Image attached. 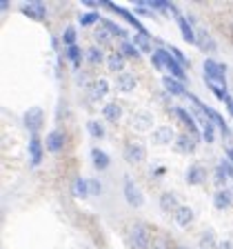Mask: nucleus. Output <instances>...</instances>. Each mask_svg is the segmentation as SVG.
<instances>
[{"instance_id":"obj_40","label":"nucleus","mask_w":233,"mask_h":249,"mask_svg":"<svg viewBox=\"0 0 233 249\" xmlns=\"http://www.w3.org/2000/svg\"><path fill=\"white\" fill-rule=\"evenodd\" d=\"M166 49H169V52H171V56L176 58V60L180 62L182 67H189V65H191V62H189V58H186L184 53H182L180 49H178V47H173V45H171V47H166Z\"/></svg>"},{"instance_id":"obj_5","label":"nucleus","mask_w":233,"mask_h":249,"mask_svg":"<svg viewBox=\"0 0 233 249\" xmlns=\"http://www.w3.org/2000/svg\"><path fill=\"white\" fill-rule=\"evenodd\" d=\"M145 158H147V149L142 142L131 140V142L124 145V160L129 165H140V162H145Z\"/></svg>"},{"instance_id":"obj_25","label":"nucleus","mask_w":233,"mask_h":249,"mask_svg":"<svg viewBox=\"0 0 233 249\" xmlns=\"http://www.w3.org/2000/svg\"><path fill=\"white\" fill-rule=\"evenodd\" d=\"M91 160H93V167H96V169L98 171H104L109 167V154L107 151H102L100 149V147H93L91 149Z\"/></svg>"},{"instance_id":"obj_32","label":"nucleus","mask_w":233,"mask_h":249,"mask_svg":"<svg viewBox=\"0 0 233 249\" xmlns=\"http://www.w3.org/2000/svg\"><path fill=\"white\" fill-rule=\"evenodd\" d=\"M102 27L111 34V36H120V38H129V34L122 29L120 25H116V22H111V20H107V18H102Z\"/></svg>"},{"instance_id":"obj_23","label":"nucleus","mask_w":233,"mask_h":249,"mask_svg":"<svg viewBox=\"0 0 233 249\" xmlns=\"http://www.w3.org/2000/svg\"><path fill=\"white\" fill-rule=\"evenodd\" d=\"M231 202H233V194L229 189H217L216 196H213V207L220 209V212L231 207Z\"/></svg>"},{"instance_id":"obj_8","label":"nucleus","mask_w":233,"mask_h":249,"mask_svg":"<svg viewBox=\"0 0 233 249\" xmlns=\"http://www.w3.org/2000/svg\"><path fill=\"white\" fill-rule=\"evenodd\" d=\"M65 145H67V134L62 129H53L47 134V140H45V147L47 151H51V154H58V151L65 149Z\"/></svg>"},{"instance_id":"obj_31","label":"nucleus","mask_w":233,"mask_h":249,"mask_svg":"<svg viewBox=\"0 0 233 249\" xmlns=\"http://www.w3.org/2000/svg\"><path fill=\"white\" fill-rule=\"evenodd\" d=\"M65 56L69 58V62L73 65V69L80 67V60H83V52H80V47H78V45H73V47H69V49H65Z\"/></svg>"},{"instance_id":"obj_30","label":"nucleus","mask_w":233,"mask_h":249,"mask_svg":"<svg viewBox=\"0 0 233 249\" xmlns=\"http://www.w3.org/2000/svg\"><path fill=\"white\" fill-rule=\"evenodd\" d=\"M73 196L76 198L89 196V180L87 178H76V180H73Z\"/></svg>"},{"instance_id":"obj_22","label":"nucleus","mask_w":233,"mask_h":249,"mask_svg":"<svg viewBox=\"0 0 233 249\" xmlns=\"http://www.w3.org/2000/svg\"><path fill=\"white\" fill-rule=\"evenodd\" d=\"M116 85H118V89L122 93H131L135 89V85H138V80H135V76L131 71H122L118 76V80H116Z\"/></svg>"},{"instance_id":"obj_42","label":"nucleus","mask_w":233,"mask_h":249,"mask_svg":"<svg viewBox=\"0 0 233 249\" xmlns=\"http://www.w3.org/2000/svg\"><path fill=\"white\" fill-rule=\"evenodd\" d=\"M213 129H216V123H211L209 127H204V129H202V138L207 140L209 145H211L213 140H216V131H213Z\"/></svg>"},{"instance_id":"obj_43","label":"nucleus","mask_w":233,"mask_h":249,"mask_svg":"<svg viewBox=\"0 0 233 249\" xmlns=\"http://www.w3.org/2000/svg\"><path fill=\"white\" fill-rule=\"evenodd\" d=\"M89 194H93V196H100V194H102V185H100L98 180H89Z\"/></svg>"},{"instance_id":"obj_18","label":"nucleus","mask_w":233,"mask_h":249,"mask_svg":"<svg viewBox=\"0 0 233 249\" xmlns=\"http://www.w3.org/2000/svg\"><path fill=\"white\" fill-rule=\"evenodd\" d=\"M173 220H176L178 227H191L193 223V209L189 207V205H180V209H178L176 213H173Z\"/></svg>"},{"instance_id":"obj_20","label":"nucleus","mask_w":233,"mask_h":249,"mask_svg":"<svg viewBox=\"0 0 233 249\" xmlns=\"http://www.w3.org/2000/svg\"><path fill=\"white\" fill-rule=\"evenodd\" d=\"M196 142L198 140L191 134H180L176 138V151H180V154H193L196 151Z\"/></svg>"},{"instance_id":"obj_27","label":"nucleus","mask_w":233,"mask_h":249,"mask_svg":"<svg viewBox=\"0 0 233 249\" xmlns=\"http://www.w3.org/2000/svg\"><path fill=\"white\" fill-rule=\"evenodd\" d=\"M149 31H135V36H133V45L138 47L140 52H147V53H153V49H151V40H149Z\"/></svg>"},{"instance_id":"obj_2","label":"nucleus","mask_w":233,"mask_h":249,"mask_svg":"<svg viewBox=\"0 0 233 249\" xmlns=\"http://www.w3.org/2000/svg\"><path fill=\"white\" fill-rule=\"evenodd\" d=\"M129 247L131 249H151V243H153V233H151L149 225L145 223H135L129 227Z\"/></svg>"},{"instance_id":"obj_28","label":"nucleus","mask_w":233,"mask_h":249,"mask_svg":"<svg viewBox=\"0 0 233 249\" xmlns=\"http://www.w3.org/2000/svg\"><path fill=\"white\" fill-rule=\"evenodd\" d=\"M124 60H127V58L122 56V52H116L107 58V65L114 73H122V71H127V69H124Z\"/></svg>"},{"instance_id":"obj_33","label":"nucleus","mask_w":233,"mask_h":249,"mask_svg":"<svg viewBox=\"0 0 233 249\" xmlns=\"http://www.w3.org/2000/svg\"><path fill=\"white\" fill-rule=\"evenodd\" d=\"M87 58H89V62H91V65H100V62L104 60L102 47H98V45L89 47V49H87Z\"/></svg>"},{"instance_id":"obj_24","label":"nucleus","mask_w":233,"mask_h":249,"mask_svg":"<svg viewBox=\"0 0 233 249\" xmlns=\"http://www.w3.org/2000/svg\"><path fill=\"white\" fill-rule=\"evenodd\" d=\"M160 209H162L165 213H176L178 209H180L176 194H171V192H165V194H162V196H160Z\"/></svg>"},{"instance_id":"obj_14","label":"nucleus","mask_w":233,"mask_h":249,"mask_svg":"<svg viewBox=\"0 0 233 249\" xmlns=\"http://www.w3.org/2000/svg\"><path fill=\"white\" fill-rule=\"evenodd\" d=\"M131 127L135 131H149L153 127V116L149 111H135L133 118H131Z\"/></svg>"},{"instance_id":"obj_13","label":"nucleus","mask_w":233,"mask_h":249,"mask_svg":"<svg viewBox=\"0 0 233 249\" xmlns=\"http://www.w3.org/2000/svg\"><path fill=\"white\" fill-rule=\"evenodd\" d=\"M20 11L25 16H29V20H45V16H47V7L40 0H33L29 5H22Z\"/></svg>"},{"instance_id":"obj_3","label":"nucleus","mask_w":233,"mask_h":249,"mask_svg":"<svg viewBox=\"0 0 233 249\" xmlns=\"http://www.w3.org/2000/svg\"><path fill=\"white\" fill-rule=\"evenodd\" d=\"M202 67H204V83L227 85V65L213 60V58H207Z\"/></svg>"},{"instance_id":"obj_35","label":"nucleus","mask_w":233,"mask_h":249,"mask_svg":"<svg viewBox=\"0 0 233 249\" xmlns=\"http://www.w3.org/2000/svg\"><path fill=\"white\" fill-rule=\"evenodd\" d=\"M87 131L93 136V138H98V140L104 138V127L98 123V120H89V123H87Z\"/></svg>"},{"instance_id":"obj_49","label":"nucleus","mask_w":233,"mask_h":249,"mask_svg":"<svg viewBox=\"0 0 233 249\" xmlns=\"http://www.w3.org/2000/svg\"><path fill=\"white\" fill-rule=\"evenodd\" d=\"M0 9L7 11V9H9V2H7V0H0Z\"/></svg>"},{"instance_id":"obj_29","label":"nucleus","mask_w":233,"mask_h":249,"mask_svg":"<svg viewBox=\"0 0 233 249\" xmlns=\"http://www.w3.org/2000/svg\"><path fill=\"white\" fill-rule=\"evenodd\" d=\"M120 52H122L124 58H131V60H138L140 53H142L131 40H122V45H120Z\"/></svg>"},{"instance_id":"obj_17","label":"nucleus","mask_w":233,"mask_h":249,"mask_svg":"<svg viewBox=\"0 0 233 249\" xmlns=\"http://www.w3.org/2000/svg\"><path fill=\"white\" fill-rule=\"evenodd\" d=\"M162 87H165V91L171 93V96H186L184 83H180V80H178V78H173V76H165V78H162Z\"/></svg>"},{"instance_id":"obj_4","label":"nucleus","mask_w":233,"mask_h":249,"mask_svg":"<svg viewBox=\"0 0 233 249\" xmlns=\"http://www.w3.org/2000/svg\"><path fill=\"white\" fill-rule=\"evenodd\" d=\"M189 98H191V103H193V105H196V107H198V109H202V111H204V114H207V116H209V118H211V120H213V123H216V124H217V127H220V131H222V134H224V138H227V140H229V142H231V131H229V127H227V120H224V118H222V116L217 114L216 109H211V107H209V105L200 103V100H198V98H196V96H189Z\"/></svg>"},{"instance_id":"obj_50","label":"nucleus","mask_w":233,"mask_h":249,"mask_svg":"<svg viewBox=\"0 0 233 249\" xmlns=\"http://www.w3.org/2000/svg\"><path fill=\"white\" fill-rule=\"evenodd\" d=\"M227 107H229V114H231V116H233V100H231V98H229V100H227Z\"/></svg>"},{"instance_id":"obj_19","label":"nucleus","mask_w":233,"mask_h":249,"mask_svg":"<svg viewBox=\"0 0 233 249\" xmlns=\"http://www.w3.org/2000/svg\"><path fill=\"white\" fill-rule=\"evenodd\" d=\"M29 158L33 167H38L42 162V140L38 138V134L29 138Z\"/></svg>"},{"instance_id":"obj_26","label":"nucleus","mask_w":233,"mask_h":249,"mask_svg":"<svg viewBox=\"0 0 233 249\" xmlns=\"http://www.w3.org/2000/svg\"><path fill=\"white\" fill-rule=\"evenodd\" d=\"M102 116L109 120V123H120V118H122V107H120L118 103H107L102 107Z\"/></svg>"},{"instance_id":"obj_45","label":"nucleus","mask_w":233,"mask_h":249,"mask_svg":"<svg viewBox=\"0 0 233 249\" xmlns=\"http://www.w3.org/2000/svg\"><path fill=\"white\" fill-rule=\"evenodd\" d=\"M83 5L89 7V9H96V7H102V2L100 0H83Z\"/></svg>"},{"instance_id":"obj_44","label":"nucleus","mask_w":233,"mask_h":249,"mask_svg":"<svg viewBox=\"0 0 233 249\" xmlns=\"http://www.w3.org/2000/svg\"><path fill=\"white\" fill-rule=\"evenodd\" d=\"M220 167H222V169H224V174H227V176H229V180H233V162L227 158V160H222V162H220Z\"/></svg>"},{"instance_id":"obj_46","label":"nucleus","mask_w":233,"mask_h":249,"mask_svg":"<svg viewBox=\"0 0 233 249\" xmlns=\"http://www.w3.org/2000/svg\"><path fill=\"white\" fill-rule=\"evenodd\" d=\"M135 14H140V16H153V11H151L149 7H135Z\"/></svg>"},{"instance_id":"obj_9","label":"nucleus","mask_w":233,"mask_h":249,"mask_svg":"<svg viewBox=\"0 0 233 249\" xmlns=\"http://www.w3.org/2000/svg\"><path fill=\"white\" fill-rule=\"evenodd\" d=\"M173 114H176V118L180 120L182 124L186 127V131L193 136L196 140H200V134H198V120L193 118V114H189L184 107H173Z\"/></svg>"},{"instance_id":"obj_41","label":"nucleus","mask_w":233,"mask_h":249,"mask_svg":"<svg viewBox=\"0 0 233 249\" xmlns=\"http://www.w3.org/2000/svg\"><path fill=\"white\" fill-rule=\"evenodd\" d=\"M151 249H171V243L166 240V236H153Z\"/></svg>"},{"instance_id":"obj_48","label":"nucleus","mask_w":233,"mask_h":249,"mask_svg":"<svg viewBox=\"0 0 233 249\" xmlns=\"http://www.w3.org/2000/svg\"><path fill=\"white\" fill-rule=\"evenodd\" d=\"M153 176H158V178L165 176V167H158V169H153Z\"/></svg>"},{"instance_id":"obj_34","label":"nucleus","mask_w":233,"mask_h":249,"mask_svg":"<svg viewBox=\"0 0 233 249\" xmlns=\"http://www.w3.org/2000/svg\"><path fill=\"white\" fill-rule=\"evenodd\" d=\"M217 245H220V243H216V236H213L211 229L202 233V238H200V249H217Z\"/></svg>"},{"instance_id":"obj_39","label":"nucleus","mask_w":233,"mask_h":249,"mask_svg":"<svg viewBox=\"0 0 233 249\" xmlns=\"http://www.w3.org/2000/svg\"><path fill=\"white\" fill-rule=\"evenodd\" d=\"M62 42H65L67 49L76 45V27H67V29L62 31Z\"/></svg>"},{"instance_id":"obj_36","label":"nucleus","mask_w":233,"mask_h":249,"mask_svg":"<svg viewBox=\"0 0 233 249\" xmlns=\"http://www.w3.org/2000/svg\"><path fill=\"white\" fill-rule=\"evenodd\" d=\"M93 38H96V42H98L100 47H107L109 42H111V34H109V31L104 29L102 25H100L98 29H96V34H93Z\"/></svg>"},{"instance_id":"obj_10","label":"nucleus","mask_w":233,"mask_h":249,"mask_svg":"<svg viewBox=\"0 0 233 249\" xmlns=\"http://www.w3.org/2000/svg\"><path fill=\"white\" fill-rule=\"evenodd\" d=\"M122 194H124V198H127V202H129L131 207H142L145 198H142L140 189L135 187V182L131 180V178H124V189H122Z\"/></svg>"},{"instance_id":"obj_15","label":"nucleus","mask_w":233,"mask_h":249,"mask_svg":"<svg viewBox=\"0 0 233 249\" xmlns=\"http://www.w3.org/2000/svg\"><path fill=\"white\" fill-rule=\"evenodd\" d=\"M186 182L189 185H204L207 182V169L202 165H191L189 169H186Z\"/></svg>"},{"instance_id":"obj_51","label":"nucleus","mask_w":233,"mask_h":249,"mask_svg":"<svg viewBox=\"0 0 233 249\" xmlns=\"http://www.w3.org/2000/svg\"><path fill=\"white\" fill-rule=\"evenodd\" d=\"M227 156H229V160H231V162H233V149H231V147H229V151H227Z\"/></svg>"},{"instance_id":"obj_21","label":"nucleus","mask_w":233,"mask_h":249,"mask_svg":"<svg viewBox=\"0 0 233 249\" xmlns=\"http://www.w3.org/2000/svg\"><path fill=\"white\" fill-rule=\"evenodd\" d=\"M176 20H178V27H180V34L182 38H184L186 42H191V45H196V29L191 27V22H189V18H184V16L178 14L176 16Z\"/></svg>"},{"instance_id":"obj_38","label":"nucleus","mask_w":233,"mask_h":249,"mask_svg":"<svg viewBox=\"0 0 233 249\" xmlns=\"http://www.w3.org/2000/svg\"><path fill=\"white\" fill-rule=\"evenodd\" d=\"M227 180H229V176L224 174V169L220 165L216 167V171H213V182H216V187L217 189H224V185H227Z\"/></svg>"},{"instance_id":"obj_6","label":"nucleus","mask_w":233,"mask_h":249,"mask_svg":"<svg viewBox=\"0 0 233 249\" xmlns=\"http://www.w3.org/2000/svg\"><path fill=\"white\" fill-rule=\"evenodd\" d=\"M22 123H25V127L31 131V134L36 136L38 131H40L42 123H45V114H42L40 107H31L25 111V116H22Z\"/></svg>"},{"instance_id":"obj_16","label":"nucleus","mask_w":233,"mask_h":249,"mask_svg":"<svg viewBox=\"0 0 233 249\" xmlns=\"http://www.w3.org/2000/svg\"><path fill=\"white\" fill-rule=\"evenodd\" d=\"M107 93H109V83L104 80V78H96V80H91V85H89V98L100 100V98H104Z\"/></svg>"},{"instance_id":"obj_7","label":"nucleus","mask_w":233,"mask_h":249,"mask_svg":"<svg viewBox=\"0 0 233 249\" xmlns=\"http://www.w3.org/2000/svg\"><path fill=\"white\" fill-rule=\"evenodd\" d=\"M100 2H102V7H107V9H111V11H114V14L122 16V18H124V20H127V22H129L131 27H135V31H147L145 27H142V22L138 20V16H135V14H131V11H127V9H124V7L114 5L111 0H100Z\"/></svg>"},{"instance_id":"obj_1","label":"nucleus","mask_w":233,"mask_h":249,"mask_svg":"<svg viewBox=\"0 0 233 249\" xmlns=\"http://www.w3.org/2000/svg\"><path fill=\"white\" fill-rule=\"evenodd\" d=\"M151 62H153L155 69H166V71H169L173 78H178L180 83L186 80L184 67H182L176 58L171 56V52L166 49V47H158V49H153V53H151Z\"/></svg>"},{"instance_id":"obj_52","label":"nucleus","mask_w":233,"mask_h":249,"mask_svg":"<svg viewBox=\"0 0 233 249\" xmlns=\"http://www.w3.org/2000/svg\"><path fill=\"white\" fill-rule=\"evenodd\" d=\"M176 249H186V247H182V245H178V247Z\"/></svg>"},{"instance_id":"obj_12","label":"nucleus","mask_w":233,"mask_h":249,"mask_svg":"<svg viewBox=\"0 0 233 249\" xmlns=\"http://www.w3.org/2000/svg\"><path fill=\"white\" fill-rule=\"evenodd\" d=\"M196 45L200 47L204 53H213V52H216V40H213L211 34H209L204 27H198V29H196Z\"/></svg>"},{"instance_id":"obj_11","label":"nucleus","mask_w":233,"mask_h":249,"mask_svg":"<svg viewBox=\"0 0 233 249\" xmlns=\"http://www.w3.org/2000/svg\"><path fill=\"white\" fill-rule=\"evenodd\" d=\"M176 138H178V136H176V131H173V127H171V124H162V127H158V129L151 134L153 145H171Z\"/></svg>"},{"instance_id":"obj_37","label":"nucleus","mask_w":233,"mask_h":249,"mask_svg":"<svg viewBox=\"0 0 233 249\" xmlns=\"http://www.w3.org/2000/svg\"><path fill=\"white\" fill-rule=\"evenodd\" d=\"M96 20H102L98 11H87V14H83L80 18H78V22H80L83 27H91Z\"/></svg>"},{"instance_id":"obj_47","label":"nucleus","mask_w":233,"mask_h":249,"mask_svg":"<svg viewBox=\"0 0 233 249\" xmlns=\"http://www.w3.org/2000/svg\"><path fill=\"white\" fill-rule=\"evenodd\" d=\"M217 249H233V243L231 240H222V243L217 245Z\"/></svg>"}]
</instances>
